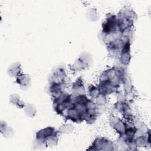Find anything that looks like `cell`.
<instances>
[{"mask_svg":"<svg viewBox=\"0 0 151 151\" xmlns=\"http://www.w3.org/2000/svg\"><path fill=\"white\" fill-rule=\"evenodd\" d=\"M103 32L106 35H110L111 34L115 33L117 31H119L118 19L116 15L108 14L106 18V20L103 22Z\"/></svg>","mask_w":151,"mask_h":151,"instance_id":"3957f363","label":"cell"},{"mask_svg":"<svg viewBox=\"0 0 151 151\" xmlns=\"http://www.w3.org/2000/svg\"><path fill=\"white\" fill-rule=\"evenodd\" d=\"M73 104V97L67 93H63L53 101V107L58 114L65 116L67 110Z\"/></svg>","mask_w":151,"mask_h":151,"instance_id":"7a4b0ae2","label":"cell"},{"mask_svg":"<svg viewBox=\"0 0 151 151\" xmlns=\"http://www.w3.org/2000/svg\"><path fill=\"white\" fill-rule=\"evenodd\" d=\"M63 83L51 82L49 88L50 94L55 98L60 96L63 93Z\"/></svg>","mask_w":151,"mask_h":151,"instance_id":"8992f818","label":"cell"},{"mask_svg":"<svg viewBox=\"0 0 151 151\" xmlns=\"http://www.w3.org/2000/svg\"><path fill=\"white\" fill-rule=\"evenodd\" d=\"M10 101L11 103L17 105L19 108L23 107L24 106V104H23V103L19 100V97H18V96L17 94H13L11 96Z\"/></svg>","mask_w":151,"mask_h":151,"instance_id":"8fae6325","label":"cell"},{"mask_svg":"<svg viewBox=\"0 0 151 151\" xmlns=\"http://www.w3.org/2000/svg\"><path fill=\"white\" fill-rule=\"evenodd\" d=\"M65 77V74L64 71L62 68L57 69L55 72H54L52 76L51 82L64 83Z\"/></svg>","mask_w":151,"mask_h":151,"instance_id":"ba28073f","label":"cell"},{"mask_svg":"<svg viewBox=\"0 0 151 151\" xmlns=\"http://www.w3.org/2000/svg\"><path fill=\"white\" fill-rule=\"evenodd\" d=\"M113 143L104 138L103 137H97L93 143L91 150H114L113 147Z\"/></svg>","mask_w":151,"mask_h":151,"instance_id":"277c9868","label":"cell"},{"mask_svg":"<svg viewBox=\"0 0 151 151\" xmlns=\"http://www.w3.org/2000/svg\"><path fill=\"white\" fill-rule=\"evenodd\" d=\"M17 82L21 87H24V89L26 87L28 88V86L31 84V80L28 75L21 74L18 76L17 78Z\"/></svg>","mask_w":151,"mask_h":151,"instance_id":"9c48e42d","label":"cell"},{"mask_svg":"<svg viewBox=\"0 0 151 151\" xmlns=\"http://www.w3.org/2000/svg\"><path fill=\"white\" fill-rule=\"evenodd\" d=\"M88 93H89V95L92 97L93 98H97L99 97L100 94L98 88L94 87L93 86L89 87L88 88Z\"/></svg>","mask_w":151,"mask_h":151,"instance_id":"4fadbf2b","label":"cell"},{"mask_svg":"<svg viewBox=\"0 0 151 151\" xmlns=\"http://www.w3.org/2000/svg\"><path fill=\"white\" fill-rule=\"evenodd\" d=\"M36 140L39 145L52 146L57 143L58 133L54 127H48L37 132Z\"/></svg>","mask_w":151,"mask_h":151,"instance_id":"6da1fadb","label":"cell"},{"mask_svg":"<svg viewBox=\"0 0 151 151\" xmlns=\"http://www.w3.org/2000/svg\"><path fill=\"white\" fill-rule=\"evenodd\" d=\"M110 124L117 133L122 135L124 133L125 130L127 127L126 124L117 117H112L110 119Z\"/></svg>","mask_w":151,"mask_h":151,"instance_id":"5b68a950","label":"cell"},{"mask_svg":"<svg viewBox=\"0 0 151 151\" xmlns=\"http://www.w3.org/2000/svg\"><path fill=\"white\" fill-rule=\"evenodd\" d=\"M72 89L73 91V93L75 94L76 96L85 94V90L83 83L80 78H78L77 81L74 83Z\"/></svg>","mask_w":151,"mask_h":151,"instance_id":"52a82bcc","label":"cell"},{"mask_svg":"<svg viewBox=\"0 0 151 151\" xmlns=\"http://www.w3.org/2000/svg\"><path fill=\"white\" fill-rule=\"evenodd\" d=\"M17 63L14 64L12 65H11L8 70L9 74L11 75V76H19V72L17 71H20L21 70V66L19 64H18V65H16Z\"/></svg>","mask_w":151,"mask_h":151,"instance_id":"30bf717a","label":"cell"},{"mask_svg":"<svg viewBox=\"0 0 151 151\" xmlns=\"http://www.w3.org/2000/svg\"><path fill=\"white\" fill-rule=\"evenodd\" d=\"M25 112L29 117H34L36 113L35 108L31 104H28L26 106L25 108Z\"/></svg>","mask_w":151,"mask_h":151,"instance_id":"7c38bea8","label":"cell"}]
</instances>
